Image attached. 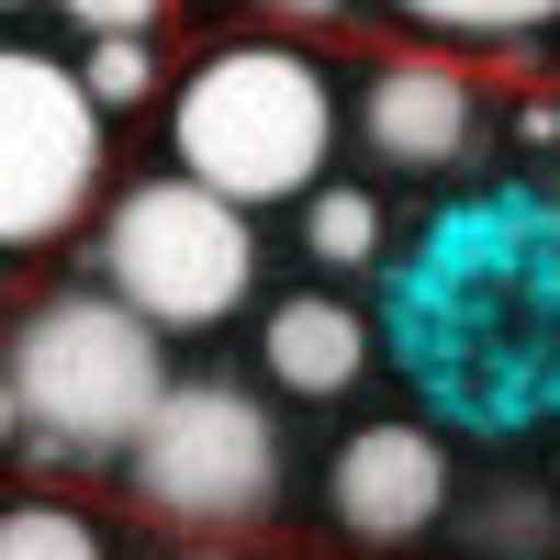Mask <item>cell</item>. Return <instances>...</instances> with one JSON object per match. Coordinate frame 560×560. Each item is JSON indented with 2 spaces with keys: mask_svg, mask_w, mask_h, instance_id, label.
Segmentation results:
<instances>
[{
  "mask_svg": "<svg viewBox=\"0 0 560 560\" xmlns=\"http://www.w3.org/2000/svg\"><path fill=\"white\" fill-rule=\"evenodd\" d=\"M549 549H560V504L538 482L471 493V560H549Z\"/></svg>",
  "mask_w": 560,
  "mask_h": 560,
  "instance_id": "obj_10",
  "label": "cell"
},
{
  "mask_svg": "<svg viewBox=\"0 0 560 560\" xmlns=\"http://www.w3.org/2000/svg\"><path fill=\"white\" fill-rule=\"evenodd\" d=\"M303 258L370 269V258H382V202H370L359 179H314V191H303Z\"/></svg>",
  "mask_w": 560,
  "mask_h": 560,
  "instance_id": "obj_11",
  "label": "cell"
},
{
  "mask_svg": "<svg viewBox=\"0 0 560 560\" xmlns=\"http://www.w3.org/2000/svg\"><path fill=\"white\" fill-rule=\"evenodd\" d=\"M90 258H102V292L135 325H158V337H202V325L247 314V292H258V224L179 168L113 191Z\"/></svg>",
  "mask_w": 560,
  "mask_h": 560,
  "instance_id": "obj_3",
  "label": "cell"
},
{
  "mask_svg": "<svg viewBox=\"0 0 560 560\" xmlns=\"http://www.w3.org/2000/svg\"><path fill=\"white\" fill-rule=\"evenodd\" d=\"M0 12H23V0H0Z\"/></svg>",
  "mask_w": 560,
  "mask_h": 560,
  "instance_id": "obj_18",
  "label": "cell"
},
{
  "mask_svg": "<svg viewBox=\"0 0 560 560\" xmlns=\"http://www.w3.org/2000/svg\"><path fill=\"white\" fill-rule=\"evenodd\" d=\"M113 124L90 113V90L45 45H0V258H34L79 236L102 213Z\"/></svg>",
  "mask_w": 560,
  "mask_h": 560,
  "instance_id": "obj_5",
  "label": "cell"
},
{
  "mask_svg": "<svg viewBox=\"0 0 560 560\" xmlns=\"http://www.w3.org/2000/svg\"><path fill=\"white\" fill-rule=\"evenodd\" d=\"M79 90H90V113H135V102H158V45L147 34H124V45H90L79 57Z\"/></svg>",
  "mask_w": 560,
  "mask_h": 560,
  "instance_id": "obj_13",
  "label": "cell"
},
{
  "mask_svg": "<svg viewBox=\"0 0 560 560\" xmlns=\"http://www.w3.org/2000/svg\"><path fill=\"white\" fill-rule=\"evenodd\" d=\"M124 482H135L147 516L202 527V538L269 527V516H280V482H292V459H280V415H269L247 382H213V370L179 382V370H168L158 415H147L135 448H124Z\"/></svg>",
  "mask_w": 560,
  "mask_h": 560,
  "instance_id": "obj_4",
  "label": "cell"
},
{
  "mask_svg": "<svg viewBox=\"0 0 560 560\" xmlns=\"http://www.w3.org/2000/svg\"><path fill=\"white\" fill-rule=\"evenodd\" d=\"M258 370H269V393H292V404H337V393L370 382V314L337 292V280L280 292L258 314Z\"/></svg>",
  "mask_w": 560,
  "mask_h": 560,
  "instance_id": "obj_8",
  "label": "cell"
},
{
  "mask_svg": "<svg viewBox=\"0 0 560 560\" xmlns=\"http://www.w3.org/2000/svg\"><path fill=\"white\" fill-rule=\"evenodd\" d=\"M359 147L382 168H415V179H448L482 158V90L471 68L427 57V45H404V57H382L359 79Z\"/></svg>",
  "mask_w": 560,
  "mask_h": 560,
  "instance_id": "obj_7",
  "label": "cell"
},
{
  "mask_svg": "<svg viewBox=\"0 0 560 560\" xmlns=\"http://www.w3.org/2000/svg\"><path fill=\"white\" fill-rule=\"evenodd\" d=\"M382 12L427 45V57H448V45H527L560 23V0H382Z\"/></svg>",
  "mask_w": 560,
  "mask_h": 560,
  "instance_id": "obj_9",
  "label": "cell"
},
{
  "mask_svg": "<svg viewBox=\"0 0 560 560\" xmlns=\"http://www.w3.org/2000/svg\"><path fill=\"white\" fill-rule=\"evenodd\" d=\"M258 12H269V23H292V34H314V23H348L359 0H258Z\"/></svg>",
  "mask_w": 560,
  "mask_h": 560,
  "instance_id": "obj_15",
  "label": "cell"
},
{
  "mask_svg": "<svg viewBox=\"0 0 560 560\" xmlns=\"http://www.w3.org/2000/svg\"><path fill=\"white\" fill-rule=\"evenodd\" d=\"M448 504H459L448 438L415 427V415H382L325 459V516H337L348 549H427L448 527Z\"/></svg>",
  "mask_w": 560,
  "mask_h": 560,
  "instance_id": "obj_6",
  "label": "cell"
},
{
  "mask_svg": "<svg viewBox=\"0 0 560 560\" xmlns=\"http://www.w3.org/2000/svg\"><path fill=\"white\" fill-rule=\"evenodd\" d=\"M179 560H247L236 538H191V549H179Z\"/></svg>",
  "mask_w": 560,
  "mask_h": 560,
  "instance_id": "obj_17",
  "label": "cell"
},
{
  "mask_svg": "<svg viewBox=\"0 0 560 560\" xmlns=\"http://www.w3.org/2000/svg\"><path fill=\"white\" fill-rule=\"evenodd\" d=\"M168 158H179V179H202L213 202H236L258 224L269 202H303L337 158V79L280 34L213 45L168 90Z\"/></svg>",
  "mask_w": 560,
  "mask_h": 560,
  "instance_id": "obj_1",
  "label": "cell"
},
{
  "mask_svg": "<svg viewBox=\"0 0 560 560\" xmlns=\"http://www.w3.org/2000/svg\"><path fill=\"white\" fill-rule=\"evenodd\" d=\"M0 560H113V538L90 527L79 504L23 493V504H0Z\"/></svg>",
  "mask_w": 560,
  "mask_h": 560,
  "instance_id": "obj_12",
  "label": "cell"
},
{
  "mask_svg": "<svg viewBox=\"0 0 560 560\" xmlns=\"http://www.w3.org/2000/svg\"><path fill=\"white\" fill-rule=\"evenodd\" d=\"M68 23H79L90 45H124V34H158L168 0H68Z\"/></svg>",
  "mask_w": 560,
  "mask_h": 560,
  "instance_id": "obj_14",
  "label": "cell"
},
{
  "mask_svg": "<svg viewBox=\"0 0 560 560\" xmlns=\"http://www.w3.org/2000/svg\"><path fill=\"white\" fill-rule=\"evenodd\" d=\"M0 382L23 404V448L57 459V471H102L135 448V427L168 393V348L158 325H135L113 292H45L12 348H0Z\"/></svg>",
  "mask_w": 560,
  "mask_h": 560,
  "instance_id": "obj_2",
  "label": "cell"
},
{
  "mask_svg": "<svg viewBox=\"0 0 560 560\" xmlns=\"http://www.w3.org/2000/svg\"><path fill=\"white\" fill-rule=\"evenodd\" d=\"M0 448H23V404H12V382H0Z\"/></svg>",
  "mask_w": 560,
  "mask_h": 560,
  "instance_id": "obj_16",
  "label": "cell"
}]
</instances>
